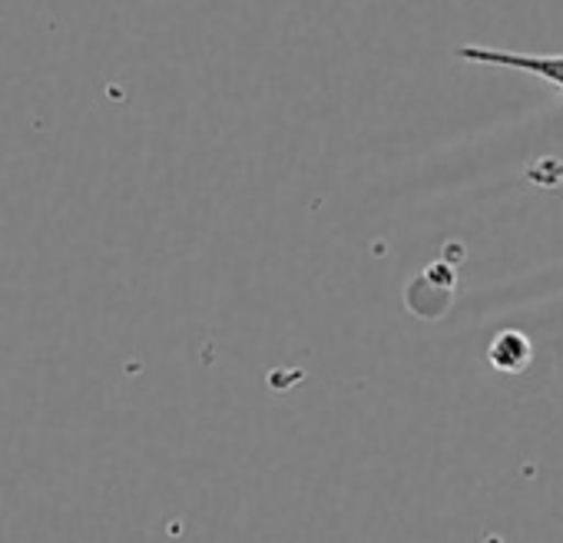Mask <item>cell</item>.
Wrapping results in <instances>:
<instances>
[{
	"instance_id": "cell-1",
	"label": "cell",
	"mask_w": 563,
	"mask_h": 543,
	"mask_svg": "<svg viewBox=\"0 0 563 543\" xmlns=\"http://www.w3.org/2000/svg\"><path fill=\"white\" fill-rule=\"evenodd\" d=\"M457 57L467 64L507 67V70L547 80L556 90H563V54H517V51H494V47H461Z\"/></svg>"
},
{
	"instance_id": "cell-2",
	"label": "cell",
	"mask_w": 563,
	"mask_h": 543,
	"mask_svg": "<svg viewBox=\"0 0 563 543\" xmlns=\"http://www.w3.org/2000/svg\"><path fill=\"white\" fill-rule=\"evenodd\" d=\"M530 362V342L517 332H504L490 345V365L500 372H520Z\"/></svg>"
}]
</instances>
